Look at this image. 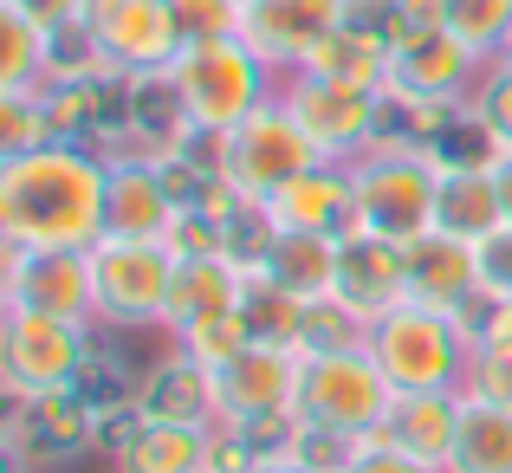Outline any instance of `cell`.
I'll return each instance as SVG.
<instances>
[{"instance_id":"6da1fadb","label":"cell","mask_w":512,"mask_h":473,"mask_svg":"<svg viewBox=\"0 0 512 473\" xmlns=\"http://www.w3.org/2000/svg\"><path fill=\"white\" fill-rule=\"evenodd\" d=\"M104 175L111 162L85 143L0 156V247L91 253L104 240Z\"/></svg>"},{"instance_id":"7a4b0ae2","label":"cell","mask_w":512,"mask_h":473,"mask_svg":"<svg viewBox=\"0 0 512 473\" xmlns=\"http://www.w3.org/2000/svg\"><path fill=\"white\" fill-rule=\"evenodd\" d=\"M163 78H169V91H175V104H182V117H188L195 137H227V130H240L279 91V78L266 72L260 52H253L240 33L188 39L182 59H175Z\"/></svg>"},{"instance_id":"3957f363","label":"cell","mask_w":512,"mask_h":473,"mask_svg":"<svg viewBox=\"0 0 512 473\" xmlns=\"http://www.w3.org/2000/svg\"><path fill=\"white\" fill-rule=\"evenodd\" d=\"M350 188H357V227L383 240H422L435 234V201H441V156L428 143L376 137L370 150L350 162Z\"/></svg>"},{"instance_id":"277c9868","label":"cell","mask_w":512,"mask_h":473,"mask_svg":"<svg viewBox=\"0 0 512 473\" xmlns=\"http://www.w3.org/2000/svg\"><path fill=\"white\" fill-rule=\"evenodd\" d=\"M396 409V389L376 370L370 350H305L299 396H292V428L338 441H370Z\"/></svg>"},{"instance_id":"5b68a950","label":"cell","mask_w":512,"mask_h":473,"mask_svg":"<svg viewBox=\"0 0 512 473\" xmlns=\"http://www.w3.org/2000/svg\"><path fill=\"white\" fill-rule=\"evenodd\" d=\"M318 143L299 130V117L279 104V91L247 117L240 130L214 137V182L240 201V208H266L286 182H299L305 169H318Z\"/></svg>"},{"instance_id":"8992f818","label":"cell","mask_w":512,"mask_h":473,"mask_svg":"<svg viewBox=\"0 0 512 473\" xmlns=\"http://www.w3.org/2000/svg\"><path fill=\"white\" fill-rule=\"evenodd\" d=\"M370 357L389 376L396 396H428V389H454L461 396L467 376V324L435 305H396L370 324Z\"/></svg>"},{"instance_id":"52a82bcc","label":"cell","mask_w":512,"mask_h":473,"mask_svg":"<svg viewBox=\"0 0 512 473\" xmlns=\"http://www.w3.org/2000/svg\"><path fill=\"white\" fill-rule=\"evenodd\" d=\"M91 363V324L0 305V389L7 402H46L78 389Z\"/></svg>"},{"instance_id":"ba28073f","label":"cell","mask_w":512,"mask_h":473,"mask_svg":"<svg viewBox=\"0 0 512 473\" xmlns=\"http://www.w3.org/2000/svg\"><path fill=\"white\" fill-rule=\"evenodd\" d=\"M78 33H85L91 59H98L104 78H163L175 59H182L188 33L175 0H85L78 13Z\"/></svg>"},{"instance_id":"9c48e42d","label":"cell","mask_w":512,"mask_h":473,"mask_svg":"<svg viewBox=\"0 0 512 473\" xmlns=\"http://www.w3.org/2000/svg\"><path fill=\"white\" fill-rule=\"evenodd\" d=\"M279 104L299 117V130L318 143L325 162H357L383 137V85H344V78L325 72H286L279 78Z\"/></svg>"},{"instance_id":"30bf717a","label":"cell","mask_w":512,"mask_h":473,"mask_svg":"<svg viewBox=\"0 0 512 473\" xmlns=\"http://www.w3.org/2000/svg\"><path fill=\"white\" fill-rule=\"evenodd\" d=\"M299 363L305 350L292 344H247L234 363L214 370V415L221 428L260 441L292 428V396H299Z\"/></svg>"},{"instance_id":"8fae6325","label":"cell","mask_w":512,"mask_h":473,"mask_svg":"<svg viewBox=\"0 0 512 473\" xmlns=\"http://www.w3.org/2000/svg\"><path fill=\"white\" fill-rule=\"evenodd\" d=\"M182 253L169 240H98L91 247V286H98V324L143 331L169 318V286Z\"/></svg>"},{"instance_id":"7c38bea8","label":"cell","mask_w":512,"mask_h":473,"mask_svg":"<svg viewBox=\"0 0 512 473\" xmlns=\"http://www.w3.org/2000/svg\"><path fill=\"white\" fill-rule=\"evenodd\" d=\"M480 85V59L448 33V26H428L389 46L383 65V98L389 111H422V104H467Z\"/></svg>"},{"instance_id":"4fadbf2b","label":"cell","mask_w":512,"mask_h":473,"mask_svg":"<svg viewBox=\"0 0 512 473\" xmlns=\"http://www.w3.org/2000/svg\"><path fill=\"white\" fill-rule=\"evenodd\" d=\"M0 305H20V312H52V318H72V324H98L91 253L0 247Z\"/></svg>"},{"instance_id":"5bb4252c","label":"cell","mask_w":512,"mask_h":473,"mask_svg":"<svg viewBox=\"0 0 512 473\" xmlns=\"http://www.w3.org/2000/svg\"><path fill=\"white\" fill-rule=\"evenodd\" d=\"M344 26V0H247L234 33L260 52V65L273 78L312 65V52Z\"/></svg>"},{"instance_id":"9a60e30c","label":"cell","mask_w":512,"mask_h":473,"mask_svg":"<svg viewBox=\"0 0 512 473\" xmlns=\"http://www.w3.org/2000/svg\"><path fill=\"white\" fill-rule=\"evenodd\" d=\"M175 221H182V195L169 182V162L117 156L104 175V240H169Z\"/></svg>"},{"instance_id":"2e32d148","label":"cell","mask_w":512,"mask_h":473,"mask_svg":"<svg viewBox=\"0 0 512 473\" xmlns=\"http://www.w3.org/2000/svg\"><path fill=\"white\" fill-rule=\"evenodd\" d=\"M331 292L370 324L383 312H396V305H409V247L370 234V227H350L338 247V286Z\"/></svg>"},{"instance_id":"e0dca14e","label":"cell","mask_w":512,"mask_h":473,"mask_svg":"<svg viewBox=\"0 0 512 473\" xmlns=\"http://www.w3.org/2000/svg\"><path fill=\"white\" fill-rule=\"evenodd\" d=\"M214 441H221V428L130 415L111 441V467L117 473H214Z\"/></svg>"},{"instance_id":"ac0fdd59","label":"cell","mask_w":512,"mask_h":473,"mask_svg":"<svg viewBox=\"0 0 512 473\" xmlns=\"http://www.w3.org/2000/svg\"><path fill=\"white\" fill-rule=\"evenodd\" d=\"M260 214H266L273 234H350V227H357L350 162H318V169H305L299 182H286Z\"/></svg>"},{"instance_id":"d6986e66","label":"cell","mask_w":512,"mask_h":473,"mask_svg":"<svg viewBox=\"0 0 512 473\" xmlns=\"http://www.w3.org/2000/svg\"><path fill=\"white\" fill-rule=\"evenodd\" d=\"M409 299L435 305V312H454V318L474 312V305L487 299L474 240H454V234H441V227L422 234V240H409Z\"/></svg>"},{"instance_id":"ffe728a7","label":"cell","mask_w":512,"mask_h":473,"mask_svg":"<svg viewBox=\"0 0 512 473\" xmlns=\"http://www.w3.org/2000/svg\"><path fill=\"white\" fill-rule=\"evenodd\" d=\"M240 299H247V260H234V253H195V260L175 266L163 331L175 337L201 318H227V312H240Z\"/></svg>"},{"instance_id":"44dd1931","label":"cell","mask_w":512,"mask_h":473,"mask_svg":"<svg viewBox=\"0 0 512 473\" xmlns=\"http://www.w3.org/2000/svg\"><path fill=\"white\" fill-rule=\"evenodd\" d=\"M454 428H461V396L454 389H428V396H396V409H389V422L376 435L441 473L454 454Z\"/></svg>"},{"instance_id":"7402d4cb","label":"cell","mask_w":512,"mask_h":473,"mask_svg":"<svg viewBox=\"0 0 512 473\" xmlns=\"http://www.w3.org/2000/svg\"><path fill=\"white\" fill-rule=\"evenodd\" d=\"M338 247H344V234H273L253 266H260L273 286H286L292 299L312 305L338 286Z\"/></svg>"},{"instance_id":"603a6c76","label":"cell","mask_w":512,"mask_h":473,"mask_svg":"<svg viewBox=\"0 0 512 473\" xmlns=\"http://www.w3.org/2000/svg\"><path fill=\"white\" fill-rule=\"evenodd\" d=\"M26 435L39 441L46 461H65V454H78L98 435V409H91L78 389L46 396V402H7V441H26Z\"/></svg>"},{"instance_id":"cb8c5ba5","label":"cell","mask_w":512,"mask_h":473,"mask_svg":"<svg viewBox=\"0 0 512 473\" xmlns=\"http://www.w3.org/2000/svg\"><path fill=\"white\" fill-rule=\"evenodd\" d=\"M435 227L454 240H487L493 227H506L500 188H493V169H448L441 162V201H435Z\"/></svg>"},{"instance_id":"d4e9b609","label":"cell","mask_w":512,"mask_h":473,"mask_svg":"<svg viewBox=\"0 0 512 473\" xmlns=\"http://www.w3.org/2000/svg\"><path fill=\"white\" fill-rule=\"evenodd\" d=\"M441 473H512V409L506 402L461 396V428Z\"/></svg>"},{"instance_id":"484cf974","label":"cell","mask_w":512,"mask_h":473,"mask_svg":"<svg viewBox=\"0 0 512 473\" xmlns=\"http://www.w3.org/2000/svg\"><path fill=\"white\" fill-rule=\"evenodd\" d=\"M137 415H163V422H195V428H221L214 415V370L188 363L175 350V363L163 376H150V389L137 396Z\"/></svg>"},{"instance_id":"4316f807","label":"cell","mask_w":512,"mask_h":473,"mask_svg":"<svg viewBox=\"0 0 512 473\" xmlns=\"http://www.w3.org/2000/svg\"><path fill=\"white\" fill-rule=\"evenodd\" d=\"M52 91V33L0 7V98Z\"/></svg>"},{"instance_id":"83f0119b","label":"cell","mask_w":512,"mask_h":473,"mask_svg":"<svg viewBox=\"0 0 512 473\" xmlns=\"http://www.w3.org/2000/svg\"><path fill=\"white\" fill-rule=\"evenodd\" d=\"M240 318H247L253 344H292L299 350V331H305V299H292L286 286L247 266V299H240Z\"/></svg>"},{"instance_id":"f1b7e54d","label":"cell","mask_w":512,"mask_h":473,"mask_svg":"<svg viewBox=\"0 0 512 473\" xmlns=\"http://www.w3.org/2000/svg\"><path fill=\"white\" fill-rule=\"evenodd\" d=\"M383 65H389V39L363 33V26H338L299 72H325V78H344V85H383Z\"/></svg>"},{"instance_id":"f546056e","label":"cell","mask_w":512,"mask_h":473,"mask_svg":"<svg viewBox=\"0 0 512 473\" xmlns=\"http://www.w3.org/2000/svg\"><path fill=\"white\" fill-rule=\"evenodd\" d=\"M448 33L474 52L480 65L500 59L512 39V0H448Z\"/></svg>"},{"instance_id":"4dcf8cb0","label":"cell","mask_w":512,"mask_h":473,"mask_svg":"<svg viewBox=\"0 0 512 473\" xmlns=\"http://www.w3.org/2000/svg\"><path fill=\"white\" fill-rule=\"evenodd\" d=\"M46 143H65L46 91H20V98H0V156L46 150Z\"/></svg>"},{"instance_id":"1f68e13d","label":"cell","mask_w":512,"mask_h":473,"mask_svg":"<svg viewBox=\"0 0 512 473\" xmlns=\"http://www.w3.org/2000/svg\"><path fill=\"white\" fill-rule=\"evenodd\" d=\"M299 350H370V318H357L338 292H325V299L305 305Z\"/></svg>"},{"instance_id":"d6a6232c","label":"cell","mask_w":512,"mask_h":473,"mask_svg":"<svg viewBox=\"0 0 512 473\" xmlns=\"http://www.w3.org/2000/svg\"><path fill=\"white\" fill-rule=\"evenodd\" d=\"M247 344H253V331H247V318H240V312L201 318V324H188V331H175V350H182L188 363H201V370H221V363H234Z\"/></svg>"},{"instance_id":"836d02e7","label":"cell","mask_w":512,"mask_h":473,"mask_svg":"<svg viewBox=\"0 0 512 473\" xmlns=\"http://www.w3.org/2000/svg\"><path fill=\"white\" fill-rule=\"evenodd\" d=\"M467 104L487 117L493 137H500L506 150H512V52H500V59L480 65V85H474V98H467Z\"/></svg>"},{"instance_id":"e575fe53","label":"cell","mask_w":512,"mask_h":473,"mask_svg":"<svg viewBox=\"0 0 512 473\" xmlns=\"http://www.w3.org/2000/svg\"><path fill=\"white\" fill-rule=\"evenodd\" d=\"M461 396H480V402H506V409H512V350H493V344H467V376H461Z\"/></svg>"},{"instance_id":"d590c367","label":"cell","mask_w":512,"mask_h":473,"mask_svg":"<svg viewBox=\"0 0 512 473\" xmlns=\"http://www.w3.org/2000/svg\"><path fill=\"white\" fill-rule=\"evenodd\" d=\"M338 473H435V467H422L415 454H402L396 441L370 435V441H357V448L344 454V467H338Z\"/></svg>"},{"instance_id":"8d00e7d4","label":"cell","mask_w":512,"mask_h":473,"mask_svg":"<svg viewBox=\"0 0 512 473\" xmlns=\"http://www.w3.org/2000/svg\"><path fill=\"white\" fill-rule=\"evenodd\" d=\"M474 253H480V286H487V299H512V221L493 227Z\"/></svg>"},{"instance_id":"74e56055","label":"cell","mask_w":512,"mask_h":473,"mask_svg":"<svg viewBox=\"0 0 512 473\" xmlns=\"http://www.w3.org/2000/svg\"><path fill=\"white\" fill-rule=\"evenodd\" d=\"M175 13H182V33L188 39H221L240 26V7L234 0H175Z\"/></svg>"},{"instance_id":"f35d334b","label":"cell","mask_w":512,"mask_h":473,"mask_svg":"<svg viewBox=\"0 0 512 473\" xmlns=\"http://www.w3.org/2000/svg\"><path fill=\"white\" fill-rule=\"evenodd\" d=\"M0 7L20 13V20H33V26H46V33L59 39V33H72V26H78L85 0H0Z\"/></svg>"},{"instance_id":"ab89813d","label":"cell","mask_w":512,"mask_h":473,"mask_svg":"<svg viewBox=\"0 0 512 473\" xmlns=\"http://www.w3.org/2000/svg\"><path fill=\"white\" fill-rule=\"evenodd\" d=\"M493 188H500V208H506V221H512V150L493 156Z\"/></svg>"},{"instance_id":"60d3db41","label":"cell","mask_w":512,"mask_h":473,"mask_svg":"<svg viewBox=\"0 0 512 473\" xmlns=\"http://www.w3.org/2000/svg\"><path fill=\"white\" fill-rule=\"evenodd\" d=\"M234 7H247V0H234Z\"/></svg>"},{"instance_id":"b9f144b4","label":"cell","mask_w":512,"mask_h":473,"mask_svg":"<svg viewBox=\"0 0 512 473\" xmlns=\"http://www.w3.org/2000/svg\"><path fill=\"white\" fill-rule=\"evenodd\" d=\"M506 52H512V39H506Z\"/></svg>"},{"instance_id":"7bdbcfd3","label":"cell","mask_w":512,"mask_h":473,"mask_svg":"<svg viewBox=\"0 0 512 473\" xmlns=\"http://www.w3.org/2000/svg\"><path fill=\"white\" fill-rule=\"evenodd\" d=\"M214 473H221V467H214Z\"/></svg>"}]
</instances>
